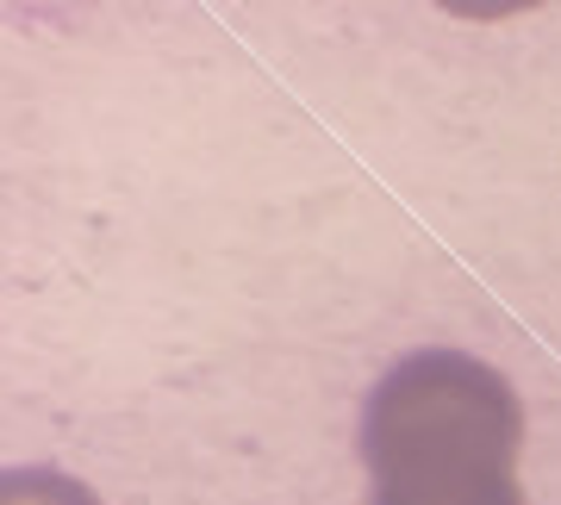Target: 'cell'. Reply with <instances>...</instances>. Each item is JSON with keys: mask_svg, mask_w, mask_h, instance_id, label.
Listing matches in <instances>:
<instances>
[{"mask_svg": "<svg viewBox=\"0 0 561 505\" xmlns=\"http://www.w3.org/2000/svg\"><path fill=\"white\" fill-rule=\"evenodd\" d=\"M0 505H106L101 493L76 474H62V468H7V481H0Z\"/></svg>", "mask_w": 561, "mask_h": 505, "instance_id": "cell-2", "label": "cell"}, {"mask_svg": "<svg viewBox=\"0 0 561 505\" xmlns=\"http://www.w3.org/2000/svg\"><path fill=\"white\" fill-rule=\"evenodd\" d=\"M356 456L368 505H530L524 400L468 349H405L362 400Z\"/></svg>", "mask_w": 561, "mask_h": 505, "instance_id": "cell-1", "label": "cell"}]
</instances>
